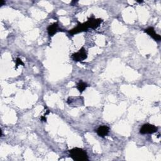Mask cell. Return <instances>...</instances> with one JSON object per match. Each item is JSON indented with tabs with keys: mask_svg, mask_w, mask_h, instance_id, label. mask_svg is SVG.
<instances>
[{
	"mask_svg": "<svg viewBox=\"0 0 161 161\" xmlns=\"http://www.w3.org/2000/svg\"><path fill=\"white\" fill-rule=\"evenodd\" d=\"M110 132V128L108 126L106 125H101L98 127L96 130L97 134L101 137H105L108 135Z\"/></svg>",
	"mask_w": 161,
	"mask_h": 161,
	"instance_id": "cell-7",
	"label": "cell"
},
{
	"mask_svg": "<svg viewBox=\"0 0 161 161\" xmlns=\"http://www.w3.org/2000/svg\"><path fill=\"white\" fill-rule=\"evenodd\" d=\"M136 2L139 3H143V1H136Z\"/></svg>",
	"mask_w": 161,
	"mask_h": 161,
	"instance_id": "cell-13",
	"label": "cell"
},
{
	"mask_svg": "<svg viewBox=\"0 0 161 161\" xmlns=\"http://www.w3.org/2000/svg\"><path fill=\"white\" fill-rule=\"evenodd\" d=\"M87 29H88V27L87 26L86 22L83 23V24H81V23L79 22L78 25L73 29L71 30L69 32V33L71 35H74L79 34L80 32L87 31Z\"/></svg>",
	"mask_w": 161,
	"mask_h": 161,
	"instance_id": "cell-5",
	"label": "cell"
},
{
	"mask_svg": "<svg viewBox=\"0 0 161 161\" xmlns=\"http://www.w3.org/2000/svg\"><path fill=\"white\" fill-rule=\"evenodd\" d=\"M144 32L147 33L149 35H150L152 38H154L155 41H160L161 40V37L160 35L156 34L154 28L149 27L144 30Z\"/></svg>",
	"mask_w": 161,
	"mask_h": 161,
	"instance_id": "cell-6",
	"label": "cell"
},
{
	"mask_svg": "<svg viewBox=\"0 0 161 161\" xmlns=\"http://www.w3.org/2000/svg\"><path fill=\"white\" fill-rule=\"evenodd\" d=\"M15 62H16V67H15V69H17L18 67L20 65H24V63L23 62V61L21 60V59L20 58H16V60H15Z\"/></svg>",
	"mask_w": 161,
	"mask_h": 161,
	"instance_id": "cell-10",
	"label": "cell"
},
{
	"mask_svg": "<svg viewBox=\"0 0 161 161\" xmlns=\"http://www.w3.org/2000/svg\"><path fill=\"white\" fill-rule=\"evenodd\" d=\"M103 20L101 18H95L94 16L89 18L87 21L86 22L88 29L91 28L92 29H98L100 25L102 24Z\"/></svg>",
	"mask_w": 161,
	"mask_h": 161,
	"instance_id": "cell-4",
	"label": "cell"
},
{
	"mask_svg": "<svg viewBox=\"0 0 161 161\" xmlns=\"http://www.w3.org/2000/svg\"><path fill=\"white\" fill-rule=\"evenodd\" d=\"M87 57V53L84 47L81 48L78 52L74 53L72 55V58L76 62H81L86 59Z\"/></svg>",
	"mask_w": 161,
	"mask_h": 161,
	"instance_id": "cell-3",
	"label": "cell"
},
{
	"mask_svg": "<svg viewBox=\"0 0 161 161\" xmlns=\"http://www.w3.org/2000/svg\"><path fill=\"white\" fill-rule=\"evenodd\" d=\"M87 87V84L82 81H80L77 84V89L79 91L80 93H83Z\"/></svg>",
	"mask_w": 161,
	"mask_h": 161,
	"instance_id": "cell-9",
	"label": "cell"
},
{
	"mask_svg": "<svg viewBox=\"0 0 161 161\" xmlns=\"http://www.w3.org/2000/svg\"><path fill=\"white\" fill-rule=\"evenodd\" d=\"M158 130V128L152 124L146 123L142 126L140 129V133L142 135L145 134H153L157 132Z\"/></svg>",
	"mask_w": 161,
	"mask_h": 161,
	"instance_id": "cell-2",
	"label": "cell"
},
{
	"mask_svg": "<svg viewBox=\"0 0 161 161\" xmlns=\"http://www.w3.org/2000/svg\"><path fill=\"white\" fill-rule=\"evenodd\" d=\"M47 32L49 36L52 37L54 35H55L59 30V25L57 23H54V24L50 25L48 27H47Z\"/></svg>",
	"mask_w": 161,
	"mask_h": 161,
	"instance_id": "cell-8",
	"label": "cell"
},
{
	"mask_svg": "<svg viewBox=\"0 0 161 161\" xmlns=\"http://www.w3.org/2000/svg\"><path fill=\"white\" fill-rule=\"evenodd\" d=\"M5 3H6L5 1H3V0H1V1H0V6H3V5H4Z\"/></svg>",
	"mask_w": 161,
	"mask_h": 161,
	"instance_id": "cell-12",
	"label": "cell"
},
{
	"mask_svg": "<svg viewBox=\"0 0 161 161\" xmlns=\"http://www.w3.org/2000/svg\"><path fill=\"white\" fill-rule=\"evenodd\" d=\"M40 120H41L42 122H47V119H46L45 116H42V117H41V118H40Z\"/></svg>",
	"mask_w": 161,
	"mask_h": 161,
	"instance_id": "cell-11",
	"label": "cell"
},
{
	"mask_svg": "<svg viewBox=\"0 0 161 161\" xmlns=\"http://www.w3.org/2000/svg\"><path fill=\"white\" fill-rule=\"evenodd\" d=\"M69 156L75 161L88 160V156L86 150L81 148H73L69 150Z\"/></svg>",
	"mask_w": 161,
	"mask_h": 161,
	"instance_id": "cell-1",
	"label": "cell"
}]
</instances>
